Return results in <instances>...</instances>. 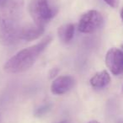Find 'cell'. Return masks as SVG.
<instances>
[{
	"instance_id": "6da1fadb",
	"label": "cell",
	"mask_w": 123,
	"mask_h": 123,
	"mask_svg": "<svg viewBox=\"0 0 123 123\" xmlns=\"http://www.w3.org/2000/svg\"><path fill=\"white\" fill-rule=\"evenodd\" d=\"M24 0H8L0 11V43L11 46L20 41Z\"/></svg>"
},
{
	"instance_id": "7a4b0ae2",
	"label": "cell",
	"mask_w": 123,
	"mask_h": 123,
	"mask_svg": "<svg viewBox=\"0 0 123 123\" xmlns=\"http://www.w3.org/2000/svg\"><path fill=\"white\" fill-rule=\"evenodd\" d=\"M52 37L46 36L37 44L21 50L4 64V71L9 74H19L29 69L36 62L40 55L51 42Z\"/></svg>"
},
{
	"instance_id": "3957f363",
	"label": "cell",
	"mask_w": 123,
	"mask_h": 123,
	"mask_svg": "<svg viewBox=\"0 0 123 123\" xmlns=\"http://www.w3.org/2000/svg\"><path fill=\"white\" fill-rule=\"evenodd\" d=\"M29 12L35 24L45 26L56 14V9L52 8L48 0H32L30 3Z\"/></svg>"
},
{
	"instance_id": "277c9868",
	"label": "cell",
	"mask_w": 123,
	"mask_h": 123,
	"mask_svg": "<svg viewBox=\"0 0 123 123\" xmlns=\"http://www.w3.org/2000/svg\"><path fill=\"white\" fill-rule=\"evenodd\" d=\"M104 24L102 14L97 10H89L82 15L79 22V31L85 34L98 31Z\"/></svg>"
},
{
	"instance_id": "5b68a950",
	"label": "cell",
	"mask_w": 123,
	"mask_h": 123,
	"mask_svg": "<svg viewBox=\"0 0 123 123\" xmlns=\"http://www.w3.org/2000/svg\"><path fill=\"white\" fill-rule=\"evenodd\" d=\"M105 64L114 75L123 74V51L121 49H110L105 56Z\"/></svg>"
},
{
	"instance_id": "8992f818",
	"label": "cell",
	"mask_w": 123,
	"mask_h": 123,
	"mask_svg": "<svg viewBox=\"0 0 123 123\" xmlns=\"http://www.w3.org/2000/svg\"><path fill=\"white\" fill-rule=\"evenodd\" d=\"M75 79L70 75H63L56 78L51 85V91L56 95L66 94L74 88Z\"/></svg>"
},
{
	"instance_id": "52a82bcc",
	"label": "cell",
	"mask_w": 123,
	"mask_h": 123,
	"mask_svg": "<svg viewBox=\"0 0 123 123\" xmlns=\"http://www.w3.org/2000/svg\"><path fill=\"white\" fill-rule=\"evenodd\" d=\"M45 26L36 24L24 25L20 32V41H31L39 38L44 33Z\"/></svg>"
},
{
	"instance_id": "ba28073f",
	"label": "cell",
	"mask_w": 123,
	"mask_h": 123,
	"mask_svg": "<svg viewBox=\"0 0 123 123\" xmlns=\"http://www.w3.org/2000/svg\"><path fill=\"white\" fill-rule=\"evenodd\" d=\"M111 83V76L107 71L103 70L95 74L90 79V84L95 89H103Z\"/></svg>"
},
{
	"instance_id": "9c48e42d",
	"label": "cell",
	"mask_w": 123,
	"mask_h": 123,
	"mask_svg": "<svg viewBox=\"0 0 123 123\" xmlns=\"http://www.w3.org/2000/svg\"><path fill=\"white\" fill-rule=\"evenodd\" d=\"M75 28L73 24H66L58 28V36L62 41L64 43H68L73 40L74 36Z\"/></svg>"
},
{
	"instance_id": "30bf717a",
	"label": "cell",
	"mask_w": 123,
	"mask_h": 123,
	"mask_svg": "<svg viewBox=\"0 0 123 123\" xmlns=\"http://www.w3.org/2000/svg\"><path fill=\"white\" fill-rule=\"evenodd\" d=\"M51 105L50 104H46V105H42L41 107L38 108V109L36 110V116H43V115H45L46 113H47L48 111L51 110Z\"/></svg>"
},
{
	"instance_id": "8fae6325",
	"label": "cell",
	"mask_w": 123,
	"mask_h": 123,
	"mask_svg": "<svg viewBox=\"0 0 123 123\" xmlns=\"http://www.w3.org/2000/svg\"><path fill=\"white\" fill-rule=\"evenodd\" d=\"M104 1L112 8H117L120 2V0H104Z\"/></svg>"
},
{
	"instance_id": "7c38bea8",
	"label": "cell",
	"mask_w": 123,
	"mask_h": 123,
	"mask_svg": "<svg viewBox=\"0 0 123 123\" xmlns=\"http://www.w3.org/2000/svg\"><path fill=\"white\" fill-rule=\"evenodd\" d=\"M57 73H58V69L57 68H53V69H51V73H50V77H51V78L55 77V76H56V74H57Z\"/></svg>"
},
{
	"instance_id": "4fadbf2b",
	"label": "cell",
	"mask_w": 123,
	"mask_h": 123,
	"mask_svg": "<svg viewBox=\"0 0 123 123\" xmlns=\"http://www.w3.org/2000/svg\"><path fill=\"white\" fill-rule=\"evenodd\" d=\"M8 0H0V9H2L4 5L6 4Z\"/></svg>"
},
{
	"instance_id": "5bb4252c",
	"label": "cell",
	"mask_w": 123,
	"mask_h": 123,
	"mask_svg": "<svg viewBox=\"0 0 123 123\" xmlns=\"http://www.w3.org/2000/svg\"><path fill=\"white\" fill-rule=\"evenodd\" d=\"M121 19H122V21H123V8L121 11Z\"/></svg>"
},
{
	"instance_id": "9a60e30c",
	"label": "cell",
	"mask_w": 123,
	"mask_h": 123,
	"mask_svg": "<svg viewBox=\"0 0 123 123\" xmlns=\"http://www.w3.org/2000/svg\"><path fill=\"white\" fill-rule=\"evenodd\" d=\"M57 123H69V122L67 121H60V122H57Z\"/></svg>"
},
{
	"instance_id": "2e32d148",
	"label": "cell",
	"mask_w": 123,
	"mask_h": 123,
	"mask_svg": "<svg viewBox=\"0 0 123 123\" xmlns=\"http://www.w3.org/2000/svg\"><path fill=\"white\" fill-rule=\"evenodd\" d=\"M88 123H99V122H98V121H89V122H88Z\"/></svg>"
},
{
	"instance_id": "e0dca14e",
	"label": "cell",
	"mask_w": 123,
	"mask_h": 123,
	"mask_svg": "<svg viewBox=\"0 0 123 123\" xmlns=\"http://www.w3.org/2000/svg\"><path fill=\"white\" fill-rule=\"evenodd\" d=\"M121 51H123V44H122V45H121Z\"/></svg>"
}]
</instances>
